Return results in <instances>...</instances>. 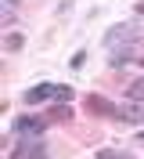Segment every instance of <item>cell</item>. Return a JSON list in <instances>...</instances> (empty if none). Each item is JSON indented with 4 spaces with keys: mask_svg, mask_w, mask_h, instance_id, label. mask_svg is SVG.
I'll return each mask as SVG.
<instances>
[{
    "mask_svg": "<svg viewBox=\"0 0 144 159\" xmlns=\"http://www.w3.org/2000/svg\"><path fill=\"white\" fill-rule=\"evenodd\" d=\"M40 101L65 105V101H72V87L68 83H36V87H29L25 90V105H40Z\"/></svg>",
    "mask_w": 144,
    "mask_h": 159,
    "instance_id": "1",
    "label": "cell"
},
{
    "mask_svg": "<svg viewBox=\"0 0 144 159\" xmlns=\"http://www.w3.org/2000/svg\"><path fill=\"white\" fill-rule=\"evenodd\" d=\"M137 36H141V25H137V22H119V25H112V29L101 36V43H105L108 51H119V47H130Z\"/></svg>",
    "mask_w": 144,
    "mask_h": 159,
    "instance_id": "2",
    "label": "cell"
},
{
    "mask_svg": "<svg viewBox=\"0 0 144 159\" xmlns=\"http://www.w3.org/2000/svg\"><path fill=\"white\" fill-rule=\"evenodd\" d=\"M47 123H50L47 116H18L15 119V134L18 138H43Z\"/></svg>",
    "mask_w": 144,
    "mask_h": 159,
    "instance_id": "3",
    "label": "cell"
},
{
    "mask_svg": "<svg viewBox=\"0 0 144 159\" xmlns=\"http://www.w3.org/2000/svg\"><path fill=\"white\" fill-rule=\"evenodd\" d=\"M15 159H47V148H43V141H40V138H22Z\"/></svg>",
    "mask_w": 144,
    "mask_h": 159,
    "instance_id": "4",
    "label": "cell"
},
{
    "mask_svg": "<svg viewBox=\"0 0 144 159\" xmlns=\"http://www.w3.org/2000/svg\"><path fill=\"white\" fill-rule=\"evenodd\" d=\"M83 105H86L90 116H115V105H112L108 98H101V94H86Z\"/></svg>",
    "mask_w": 144,
    "mask_h": 159,
    "instance_id": "5",
    "label": "cell"
},
{
    "mask_svg": "<svg viewBox=\"0 0 144 159\" xmlns=\"http://www.w3.org/2000/svg\"><path fill=\"white\" fill-rule=\"evenodd\" d=\"M115 116L123 119V123H130V127H141L144 123V109H137L133 101H126L123 109H115Z\"/></svg>",
    "mask_w": 144,
    "mask_h": 159,
    "instance_id": "6",
    "label": "cell"
},
{
    "mask_svg": "<svg viewBox=\"0 0 144 159\" xmlns=\"http://www.w3.org/2000/svg\"><path fill=\"white\" fill-rule=\"evenodd\" d=\"M22 47H25V36H22V33H7V36H4V51H7V54H18Z\"/></svg>",
    "mask_w": 144,
    "mask_h": 159,
    "instance_id": "7",
    "label": "cell"
},
{
    "mask_svg": "<svg viewBox=\"0 0 144 159\" xmlns=\"http://www.w3.org/2000/svg\"><path fill=\"white\" fill-rule=\"evenodd\" d=\"M126 98H130V101H144V76L133 80V83L126 87Z\"/></svg>",
    "mask_w": 144,
    "mask_h": 159,
    "instance_id": "8",
    "label": "cell"
},
{
    "mask_svg": "<svg viewBox=\"0 0 144 159\" xmlns=\"http://www.w3.org/2000/svg\"><path fill=\"white\" fill-rule=\"evenodd\" d=\"M68 116H72V112H68V109H65V105H58V109H54V112H50V116H47V119H54V123H65V119H68Z\"/></svg>",
    "mask_w": 144,
    "mask_h": 159,
    "instance_id": "9",
    "label": "cell"
},
{
    "mask_svg": "<svg viewBox=\"0 0 144 159\" xmlns=\"http://www.w3.org/2000/svg\"><path fill=\"white\" fill-rule=\"evenodd\" d=\"M4 4H18V0H4Z\"/></svg>",
    "mask_w": 144,
    "mask_h": 159,
    "instance_id": "10",
    "label": "cell"
},
{
    "mask_svg": "<svg viewBox=\"0 0 144 159\" xmlns=\"http://www.w3.org/2000/svg\"><path fill=\"white\" fill-rule=\"evenodd\" d=\"M119 159H133V156H119Z\"/></svg>",
    "mask_w": 144,
    "mask_h": 159,
    "instance_id": "11",
    "label": "cell"
},
{
    "mask_svg": "<svg viewBox=\"0 0 144 159\" xmlns=\"http://www.w3.org/2000/svg\"><path fill=\"white\" fill-rule=\"evenodd\" d=\"M141 141H144V134H141Z\"/></svg>",
    "mask_w": 144,
    "mask_h": 159,
    "instance_id": "12",
    "label": "cell"
}]
</instances>
